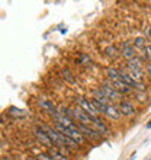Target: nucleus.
Returning a JSON list of instances; mask_svg holds the SVG:
<instances>
[{
	"label": "nucleus",
	"mask_w": 151,
	"mask_h": 160,
	"mask_svg": "<svg viewBox=\"0 0 151 160\" xmlns=\"http://www.w3.org/2000/svg\"><path fill=\"white\" fill-rule=\"evenodd\" d=\"M76 125L79 128V131L83 134V137L87 141H92V143H97V141H100L103 135L100 132H97L92 125H84V124H80V122H76Z\"/></svg>",
	"instance_id": "obj_2"
},
{
	"label": "nucleus",
	"mask_w": 151,
	"mask_h": 160,
	"mask_svg": "<svg viewBox=\"0 0 151 160\" xmlns=\"http://www.w3.org/2000/svg\"><path fill=\"white\" fill-rule=\"evenodd\" d=\"M119 51H121V57L125 60V61L134 58L135 55H137V52H135L137 50H135L134 45H132V41L121 42V45H119Z\"/></svg>",
	"instance_id": "obj_6"
},
{
	"label": "nucleus",
	"mask_w": 151,
	"mask_h": 160,
	"mask_svg": "<svg viewBox=\"0 0 151 160\" xmlns=\"http://www.w3.org/2000/svg\"><path fill=\"white\" fill-rule=\"evenodd\" d=\"M77 61H79V64H81V66H92V60H90V57H89L86 52H79V55H77Z\"/></svg>",
	"instance_id": "obj_18"
},
{
	"label": "nucleus",
	"mask_w": 151,
	"mask_h": 160,
	"mask_svg": "<svg viewBox=\"0 0 151 160\" xmlns=\"http://www.w3.org/2000/svg\"><path fill=\"white\" fill-rule=\"evenodd\" d=\"M105 55L110 60H115V58H118V57H121V51L118 50L115 45H108L105 48Z\"/></svg>",
	"instance_id": "obj_15"
},
{
	"label": "nucleus",
	"mask_w": 151,
	"mask_h": 160,
	"mask_svg": "<svg viewBox=\"0 0 151 160\" xmlns=\"http://www.w3.org/2000/svg\"><path fill=\"white\" fill-rule=\"evenodd\" d=\"M70 114H71V118L74 119L76 122H80V124H84V125H92V117L83 111L80 106L74 105V106H70Z\"/></svg>",
	"instance_id": "obj_3"
},
{
	"label": "nucleus",
	"mask_w": 151,
	"mask_h": 160,
	"mask_svg": "<svg viewBox=\"0 0 151 160\" xmlns=\"http://www.w3.org/2000/svg\"><path fill=\"white\" fill-rule=\"evenodd\" d=\"M35 157H37V160H52V157L48 153H38Z\"/></svg>",
	"instance_id": "obj_23"
},
{
	"label": "nucleus",
	"mask_w": 151,
	"mask_h": 160,
	"mask_svg": "<svg viewBox=\"0 0 151 160\" xmlns=\"http://www.w3.org/2000/svg\"><path fill=\"white\" fill-rule=\"evenodd\" d=\"M90 95H92V98L97 99L99 102L105 103V105H110V103H112L110 99H108V96L103 93V90H102L99 86H93V88H90Z\"/></svg>",
	"instance_id": "obj_10"
},
{
	"label": "nucleus",
	"mask_w": 151,
	"mask_h": 160,
	"mask_svg": "<svg viewBox=\"0 0 151 160\" xmlns=\"http://www.w3.org/2000/svg\"><path fill=\"white\" fill-rule=\"evenodd\" d=\"M37 105L39 106V109H41L42 112L48 114L50 117H54V115L58 112V106H55L52 102L48 101V99H45V98H38Z\"/></svg>",
	"instance_id": "obj_5"
},
{
	"label": "nucleus",
	"mask_w": 151,
	"mask_h": 160,
	"mask_svg": "<svg viewBox=\"0 0 151 160\" xmlns=\"http://www.w3.org/2000/svg\"><path fill=\"white\" fill-rule=\"evenodd\" d=\"M125 72L129 74L132 79L138 80V82H143L144 80V74H145V68L141 67H131V66H125Z\"/></svg>",
	"instance_id": "obj_12"
},
{
	"label": "nucleus",
	"mask_w": 151,
	"mask_h": 160,
	"mask_svg": "<svg viewBox=\"0 0 151 160\" xmlns=\"http://www.w3.org/2000/svg\"><path fill=\"white\" fill-rule=\"evenodd\" d=\"M99 88L103 90V93L108 96V99H110V102H112V103H116V105H118L119 102L124 101V96L118 92L116 89L113 88V84H112V82H110V80L103 79L100 82V84H99Z\"/></svg>",
	"instance_id": "obj_1"
},
{
	"label": "nucleus",
	"mask_w": 151,
	"mask_h": 160,
	"mask_svg": "<svg viewBox=\"0 0 151 160\" xmlns=\"http://www.w3.org/2000/svg\"><path fill=\"white\" fill-rule=\"evenodd\" d=\"M118 109L121 112L122 117H125V118H131V117H134L137 109H135V106L131 103L129 101H122L118 103Z\"/></svg>",
	"instance_id": "obj_8"
},
{
	"label": "nucleus",
	"mask_w": 151,
	"mask_h": 160,
	"mask_svg": "<svg viewBox=\"0 0 151 160\" xmlns=\"http://www.w3.org/2000/svg\"><path fill=\"white\" fill-rule=\"evenodd\" d=\"M132 45H134L135 50L144 51L145 47H147V39L144 38V37H137V38L132 39Z\"/></svg>",
	"instance_id": "obj_17"
},
{
	"label": "nucleus",
	"mask_w": 151,
	"mask_h": 160,
	"mask_svg": "<svg viewBox=\"0 0 151 160\" xmlns=\"http://www.w3.org/2000/svg\"><path fill=\"white\" fill-rule=\"evenodd\" d=\"M105 117L108 119H112V121H119L121 119V112L118 109V106L115 103H110V105L106 106V112H105Z\"/></svg>",
	"instance_id": "obj_13"
},
{
	"label": "nucleus",
	"mask_w": 151,
	"mask_h": 160,
	"mask_svg": "<svg viewBox=\"0 0 151 160\" xmlns=\"http://www.w3.org/2000/svg\"><path fill=\"white\" fill-rule=\"evenodd\" d=\"M32 132H34V137L37 138L38 143L41 144V146H44L46 150H48V148H52V147H54V143L51 141V138L48 137V134H46L45 131L42 130L41 127H35Z\"/></svg>",
	"instance_id": "obj_4"
},
{
	"label": "nucleus",
	"mask_w": 151,
	"mask_h": 160,
	"mask_svg": "<svg viewBox=\"0 0 151 160\" xmlns=\"http://www.w3.org/2000/svg\"><path fill=\"white\" fill-rule=\"evenodd\" d=\"M76 102H77V106H80L83 111H86L92 118H95V117H99V114L96 112V109H95V106L92 105V102H90V99H86L84 96H77L76 98Z\"/></svg>",
	"instance_id": "obj_7"
},
{
	"label": "nucleus",
	"mask_w": 151,
	"mask_h": 160,
	"mask_svg": "<svg viewBox=\"0 0 151 160\" xmlns=\"http://www.w3.org/2000/svg\"><path fill=\"white\" fill-rule=\"evenodd\" d=\"M134 157H135V153L132 154V156H131V159H129V160H134Z\"/></svg>",
	"instance_id": "obj_26"
},
{
	"label": "nucleus",
	"mask_w": 151,
	"mask_h": 160,
	"mask_svg": "<svg viewBox=\"0 0 151 160\" xmlns=\"http://www.w3.org/2000/svg\"><path fill=\"white\" fill-rule=\"evenodd\" d=\"M144 60H145V63L147 61L151 63V44H147L145 50H144Z\"/></svg>",
	"instance_id": "obj_21"
},
{
	"label": "nucleus",
	"mask_w": 151,
	"mask_h": 160,
	"mask_svg": "<svg viewBox=\"0 0 151 160\" xmlns=\"http://www.w3.org/2000/svg\"><path fill=\"white\" fill-rule=\"evenodd\" d=\"M46 153H48V154L52 157V160H68L67 157L64 156V153L61 152V150H58L57 147L48 148V150H46Z\"/></svg>",
	"instance_id": "obj_16"
},
{
	"label": "nucleus",
	"mask_w": 151,
	"mask_h": 160,
	"mask_svg": "<svg viewBox=\"0 0 151 160\" xmlns=\"http://www.w3.org/2000/svg\"><path fill=\"white\" fill-rule=\"evenodd\" d=\"M144 68H145V73H147V76L151 79V63H150V61H147V63H145Z\"/></svg>",
	"instance_id": "obj_24"
},
{
	"label": "nucleus",
	"mask_w": 151,
	"mask_h": 160,
	"mask_svg": "<svg viewBox=\"0 0 151 160\" xmlns=\"http://www.w3.org/2000/svg\"><path fill=\"white\" fill-rule=\"evenodd\" d=\"M9 114L15 115V117H23V112H22V109H19V108H15V106H10L7 109Z\"/></svg>",
	"instance_id": "obj_20"
},
{
	"label": "nucleus",
	"mask_w": 151,
	"mask_h": 160,
	"mask_svg": "<svg viewBox=\"0 0 151 160\" xmlns=\"http://www.w3.org/2000/svg\"><path fill=\"white\" fill-rule=\"evenodd\" d=\"M103 72H105V76L108 80H110V82H115V80L119 79V74H121V70L116 67H113V66H106L105 68H103Z\"/></svg>",
	"instance_id": "obj_14"
},
{
	"label": "nucleus",
	"mask_w": 151,
	"mask_h": 160,
	"mask_svg": "<svg viewBox=\"0 0 151 160\" xmlns=\"http://www.w3.org/2000/svg\"><path fill=\"white\" fill-rule=\"evenodd\" d=\"M134 96L137 98V101H138V102L147 101V93H145V92H134Z\"/></svg>",
	"instance_id": "obj_22"
},
{
	"label": "nucleus",
	"mask_w": 151,
	"mask_h": 160,
	"mask_svg": "<svg viewBox=\"0 0 151 160\" xmlns=\"http://www.w3.org/2000/svg\"><path fill=\"white\" fill-rule=\"evenodd\" d=\"M92 127L97 131V132H100L102 135H105V137L110 135L109 127L106 125V122H105V121H102V119L99 118V117H95V118L92 119Z\"/></svg>",
	"instance_id": "obj_9"
},
{
	"label": "nucleus",
	"mask_w": 151,
	"mask_h": 160,
	"mask_svg": "<svg viewBox=\"0 0 151 160\" xmlns=\"http://www.w3.org/2000/svg\"><path fill=\"white\" fill-rule=\"evenodd\" d=\"M60 76H61V79H63L66 83L70 84V86H77V79H76L74 73H73L70 68L63 67L60 70Z\"/></svg>",
	"instance_id": "obj_11"
},
{
	"label": "nucleus",
	"mask_w": 151,
	"mask_h": 160,
	"mask_svg": "<svg viewBox=\"0 0 151 160\" xmlns=\"http://www.w3.org/2000/svg\"><path fill=\"white\" fill-rule=\"evenodd\" d=\"M145 127H147V128H151V119L147 122V125H145Z\"/></svg>",
	"instance_id": "obj_25"
},
{
	"label": "nucleus",
	"mask_w": 151,
	"mask_h": 160,
	"mask_svg": "<svg viewBox=\"0 0 151 160\" xmlns=\"http://www.w3.org/2000/svg\"><path fill=\"white\" fill-rule=\"evenodd\" d=\"M141 31H143V35L145 39H151V25H148V23H145V25H143V28H141Z\"/></svg>",
	"instance_id": "obj_19"
}]
</instances>
